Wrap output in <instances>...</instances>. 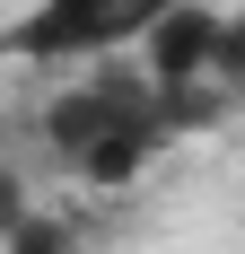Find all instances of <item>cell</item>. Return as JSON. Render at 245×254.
I'll use <instances>...</instances> for the list:
<instances>
[{
    "label": "cell",
    "instance_id": "6da1fadb",
    "mask_svg": "<svg viewBox=\"0 0 245 254\" xmlns=\"http://www.w3.org/2000/svg\"><path fill=\"white\" fill-rule=\"evenodd\" d=\"M44 140L88 184H131L140 167H158V149L175 131L158 114V88L140 70H114V53H105V79H79V88H61L44 105Z\"/></svg>",
    "mask_w": 245,
    "mask_h": 254
},
{
    "label": "cell",
    "instance_id": "7a4b0ae2",
    "mask_svg": "<svg viewBox=\"0 0 245 254\" xmlns=\"http://www.w3.org/2000/svg\"><path fill=\"white\" fill-rule=\"evenodd\" d=\"M175 9V0H35L9 35V53L26 62H105V53H131L140 26Z\"/></svg>",
    "mask_w": 245,
    "mask_h": 254
}]
</instances>
